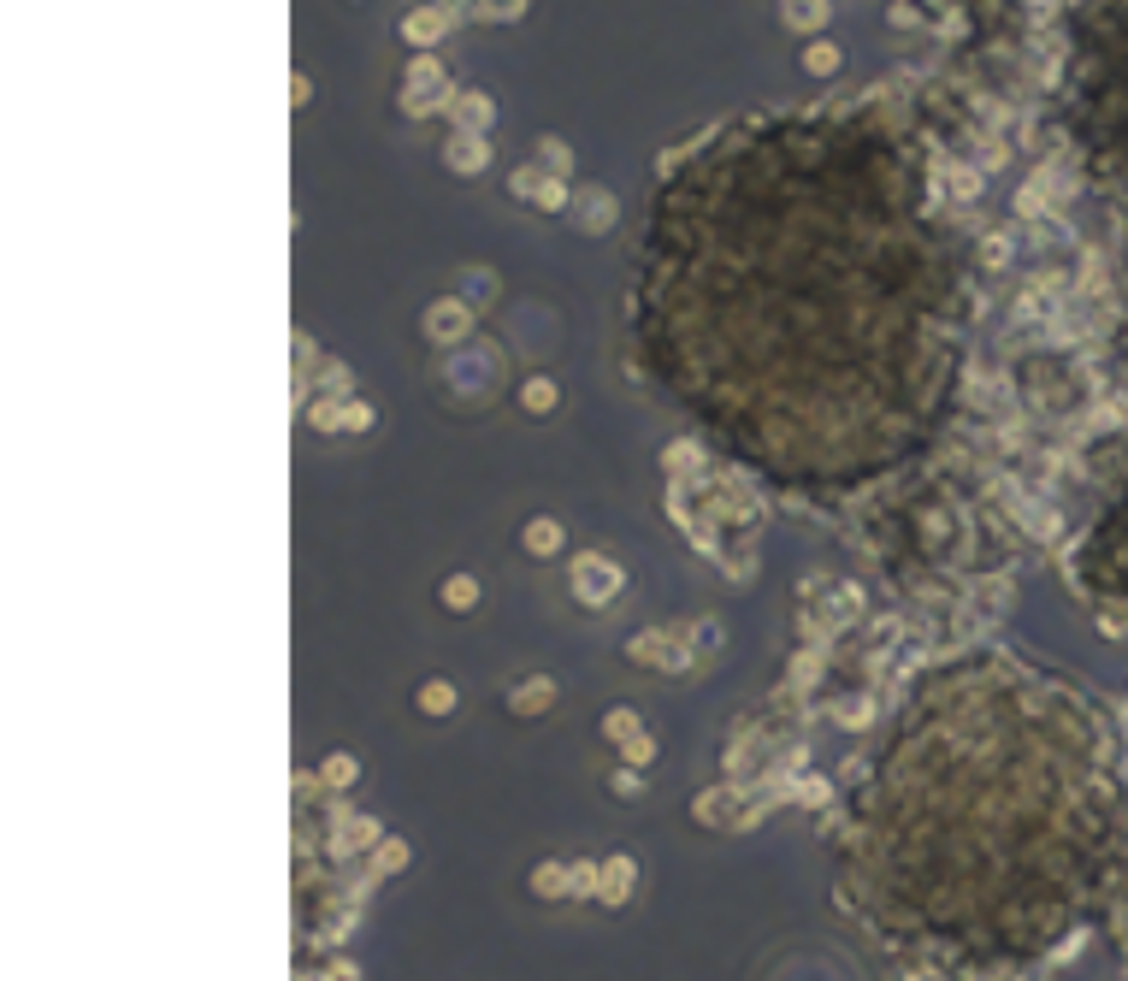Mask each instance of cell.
<instances>
[{
	"mask_svg": "<svg viewBox=\"0 0 1128 981\" xmlns=\"http://www.w3.org/2000/svg\"><path fill=\"white\" fill-rule=\"evenodd\" d=\"M550 704H556V680H544V674H532L526 686L508 692V710H514V716H544Z\"/></svg>",
	"mask_w": 1128,
	"mask_h": 981,
	"instance_id": "cell-10",
	"label": "cell"
},
{
	"mask_svg": "<svg viewBox=\"0 0 1128 981\" xmlns=\"http://www.w3.org/2000/svg\"><path fill=\"white\" fill-rule=\"evenodd\" d=\"M520 12H526V0H473V18H491V24L520 18Z\"/></svg>",
	"mask_w": 1128,
	"mask_h": 981,
	"instance_id": "cell-22",
	"label": "cell"
},
{
	"mask_svg": "<svg viewBox=\"0 0 1128 981\" xmlns=\"http://www.w3.org/2000/svg\"><path fill=\"white\" fill-rule=\"evenodd\" d=\"M556 402H562V391H556L550 379H526V391H520V408H526V414H550Z\"/></svg>",
	"mask_w": 1128,
	"mask_h": 981,
	"instance_id": "cell-19",
	"label": "cell"
},
{
	"mask_svg": "<svg viewBox=\"0 0 1128 981\" xmlns=\"http://www.w3.org/2000/svg\"><path fill=\"white\" fill-rule=\"evenodd\" d=\"M573 207H579V231H591V237H603V231L615 225V196H609V190H597V184H591V190H579V196H573Z\"/></svg>",
	"mask_w": 1128,
	"mask_h": 981,
	"instance_id": "cell-9",
	"label": "cell"
},
{
	"mask_svg": "<svg viewBox=\"0 0 1128 981\" xmlns=\"http://www.w3.org/2000/svg\"><path fill=\"white\" fill-rule=\"evenodd\" d=\"M414 704H420V716H449V710H455V686H449V680H426Z\"/></svg>",
	"mask_w": 1128,
	"mask_h": 981,
	"instance_id": "cell-17",
	"label": "cell"
},
{
	"mask_svg": "<svg viewBox=\"0 0 1128 981\" xmlns=\"http://www.w3.org/2000/svg\"><path fill=\"white\" fill-rule=\"evenodd\" d=\"M573 597L579 603H591V609H603V603H615L621 597V568L609 562V556H573Z\"/></svg>",
	"mask_w": 1128,
	"mask_h": 981,
	"instance_id": "cell-1",
	"label": "cell"
},
{
	"mask_svg": "<svg viewBox=\"0 0 1128 981\" xmlns=\"http://www.w3.org/2000/svg\"><path fill=\"white\" fill-rule=\"evenodd\" d=\"M562 521H550V515H538V521L526 526V550L532 556H562Z\"/></svg>",
	"mask_w": 1128,
	"mask_h": 981,
	"instance_id": "cell-14",
	"label": "cell"
},
{
	"mask_svg": "<svg viewBox=\"0 0 1128 981\" xmlns=\"http://www.w3.org/2000/svg\"><path fill=\"white\" fill-rule=\"evenodd\" d=\"M603 733H609L615 745H627V739H638L644 727H638V716H632V710H603Z\"/></svg>",
	"mask_w": 1128,
	"mask_h": 981,
	"instance_id": "cell-20",
	"label": "cell"
},
{
	"mask_svg": "<svg viewBox=\"0 0 1128 981\" xmlns=\"http://www.w3.org/2000/svg\"><path fill=\"white\" fill-rule=\"evenodd\" d=\"M621 751H627V763H632V769H644V763L656 757V739H650V733H638V739H627Z\"/></svg>",
	"mask_w": 1128,
	"mask_h": 981,
	"instance_id": "cell-26",
	"label": "cell"
},
{
	"mask_svg": "<svg viewBox=\"0 0 1128 981\" xmlns=\"http://www.w3.org/2000/svg\"><path fill=\"white\" fill-rule=\"evenodd\" d=\"M319 981H361V970H355L349 958H337V964H325V970H319Z\"/></svg>",
	"mask_w": 1128,
	"mask_h": 981,
	"instance_id": "cell-30",
	"label": "cell"
},
{
	"mask_svg": "<svg viewBox=\"0 0 1128 981\" xmlns=\"http://www.w3.org/2000/svg\"><path fill=\"white\" fill-rule=\"evenodd\" d=\"M443 166H449V172H461V178H479V172L491 166L485 136H479V131H455L449 142H443Z\"/></svg>",
	"mask_w": 1128,
	"mask_h": 981,
	"instance_id": "cell-6",
	"label": "cell"
},
{
	"mask_svg": "<svg viewBox=\"0 0 1128 981\" xmlns=\"http://www.w3.org/2000/svg\"><path fill=\"white\" fill-rule=\"evenodd\" d=\"M508 190H514L520 201H532L538 213H562V207H567V184L556 178V172H544V166L514 172V178H508Z\"/></svg>",
	"mask_w": 1128,
	"mask_h": 981,
	"instance_id": "cell-4",
	"label": "cell"
},
{
	"mask_svg": "<svg viewBox=\"0 0 1128 981\" xmlns=\"http://www.w3.org/2000/svg\"><path fill=\"white\" fill-rule=\"evenodd\" d=\"M473 603H479V580H473V574H449V580H443V609L461 615V609H473Z\"/></svg>",
	"mask_w": 1128,
	"mask_h": 981,
	"instance_id": "cell-16",
	"label": "cell"
},
{
	"mask_svg": "<svg viewBox=\"0 0 1128 981\" xmlns=\"http://www.w3.org/2000/svg\"><path fill=\"white\" fill-rule=\"evenodd\" d=\"M697 467H703V450H697V444H674V450H668V473H697Z\"/></svg>",
	"mask_w": 1128,
	"mask_h": 981,
	"instance_id": "cell-25",
	"label": "cell"
},
{
	"mask_svg": "<svg viewBox=\"0 0 1128 981\" xmlns=\"http://www.w3.org/2000/svg\"><path fill=\"white\" fill-rule=\"evenodd\" d=\"M426 337H432L438 349L467 343V337H473V308H467V302H455V296L432 302V308H426Z\"/></svg>",
	"mask_w": 1128,
	"mask_h": 981,
	"instance_id": "cell-3",
	"label": "cell"
},
{
	"mask_svg": "<svg viewBox=\"0 0 1128 981\" xmlns=\"http://www.w3.org/2000/svg\"><path fill=\"white\" fill-rule=\"evenodd\" d=\"M804 66H810L815 77H827V71H839V48H833V42H815L810 54H804Z\"/></svg>",
	"mask_w": 1128,
	"mask_h": 981,
	"instance_id": "cell-24",
	"label": "cell"
},
{
	"mask_svg": "<svg viewBox=\"0 0 1128 981\" xmlns=\"http://www.w3.org/2000/svg\"><path fill=\"white\" fill-rule=\"evenodd\" d=\"M538 154H544V172H556V178H562L567 166H573V154H567V142H556V136H544V142H538Z\"/></svg>",
	"mask_w": 1128,
	"mask_h": 981,
	"instance_id": "cell-23",
	"label": "cell"
},
{
	"mask_svg": "<svg viewBox=\"0 0 1128 981\" xmlns=\"http://www.w3.org/2000/svg\"><path fill=\"white\" fill-rule=\"evenodd\" d=\"M627 651H632V662H650V668H662V674H680L691 662V651L680 645V633H656V639L644 633V639H632Z\"/></svg>",
	"mask_w": 1128,
	"mask_h": 981,
	"instance_id": "cell-5",
	"label": "cell"
},
{
	"mask_svg": "<svg viewBox=\"0 0 1128 981\" xmlns=\"http://www.w3.org/2000/svg\"><path fill=\"white\" fill-rule=\"evenodd\" d=\"M449 107H455V131H479V136L491 131V95L485 89H461Z\"/></svg>",
	"mask_w": 1128,
	"mask_h": 981,
	"instance_id": "cell-11",
	"label": "cell"
},
{
	"mask_svg": "<svg viewBox=\"0 0 1128 981\" xmlns=\"http://www.w3.org/2000/svg\"><path fill=\"white\" fill-rule=\"evenodd\" d=\"M308 420H314L319 432H337V426H343V414H337L331 402H319V408H314V414H308Z\"/></svg>",
	"mask_w": 1128,
	"mask_h": 981,
	"instance_id": "cell-31",
	"label": "cell"
},
{
	"mask_svg": "<svg viewBox=\"0 0 1128 981\" xmlns=\"http://www.w3.org/2000/svg\"><path fill=\"white\" fill-rule=\"evenodd\" d=\"M384 834H378L373 816H337L331 828V857H355V851H373Z\"/></svg>",
	"mask_w": 1128,
	"mask_h": 981,
	"instance_id": "cell-7",
	"label": "cell"
},
{
	"mask_svg": "<svg viewBox=\"0 0 1128 981\" xmlns=\"http://www.w3.org/2000/svg\"><path fill=\"white\" fill-rule=\"evenodd\" d=\"M355 775H361V763H355L349 751H331V757L319 763V786H331V792H343V786H355Z\"/></svg>",
	"mask_w": 1128,
	"mask_h": 981,
	"instance_id": "cell-15",
	"label": "cell"
},
{
	"mask_svg": "<svg viewBox=\"0 0 1128 981\" xmlns=\"http://www.w3.org/2000/svg\"><path fill=\"white\" fill-rule=\"evenodd\" d=\"M532 893L538 899H573V863H538L532 869Z\"/></svg>",
	"mask_w": 1128,
	"mask_h": 981,
	"instance_id": "cell-13",
	"label": "cell"
},
{
	"mask_svg": "<svg viewBox=\"0 0 1128 981\" xmlns=\"http://www.w3.org/2000/svg\"><path fill=\"white\" fill-rule=\"evenodd\" d=\"M343 426H349V432H367V426H373V408H367V402H349V408H343Z\"/></svg>",
	"mask_w": 1128,
	"mask_h": 981,
	"instance_id": "cell-28",
	"label": "cell"
},
{
	"mask_svg": "<svg viewBox=\"0 0 1128 981\" xmlns=\"http://www.w3.org/2000/svg\"><path fill=\"white\" fill-rule=\"evenodd\" d=\"M951 190H957V196L969 201V196H975V190H981V178H975L969 166H957V172H951Z\"/></svg>",
	"mask_w": 1128,
	"mask_h": 981,
	"instance_id": "cell-29",
	"label": "cell"
},
{
	"mask_svg": "<svg viewBox=\"0 0 1128 981\" xmlns=\"http://www.w3.org/2000/svg\"><path fill=\"white\" fill-rule=\"evenodd\" d=\"M786 24L792 30H821L827 24V0H786Z\"/></svg>",
	"mask_w": 1128,
	"mask_h": 981,
	"instance_id": "cell-18",
	"label": "cell"
},
{
	"mask_svg": "<svg viewBox=\"0 0 1128 981\" xmlns=\"http://www.w3.org/2000/svg\"><path fill=\"white\" fill-rule=\"evenodd\" d=\"M373 851H378V857H373V869H378V875H396V869L408 863V840H378Z\"/></svg>",
	"mask_w": 1128,
	"mask_h": 981,
	"instance_id": "cell-21",
	"label": "cell"
},
{
	"mask_svg": "<svg viewBox=\"0 0 1128 981\" xmlns=\"http://www.w3.org/2000/svg\"><path fill=\"white\" fill-rule=\"evenodd\" d=\"M632 881H638V863H632V857H609V863H597V899H603V905H627Z\"/></svg>",
	"mask_w": 1128,
	"mask_h": 981,
	"instance_id": "cell-8",
	"label": "cell"
},
{
	"mask_svg": "<svg viewBox=\"0 0 1128 981\" xmlns=\"http://www.w3.org/2000/svg\"><path fill=\"white\" fill-rule=\"evenodd\" d=\"M443 30H449V18H443V6H420V12H408L402 18V36L414 42V48H432Z\"/></svg>",
	"mask_w": 1128,
	"mask_h": 981,
	"instance_id": "cell-12",
	"label": "cell"
},
{
	"mask_svg": "<svg viewBox=\"0 0 1128 981\" xmlns=\"http://www.w3.org/2000/svg\"><path fill=\"white\" fill-rule=\"evenodd\" d=\"M443 95H449V83H443V66L432 60V54H420V60L408 66V83H402V107L426 119V113L438 107Z\"/></svg>",
	"mask_w": 1128,
	"mask_h": 981,
	"instance_id": "cell-2",
	"label": "cell"
},
{
	"mask_svg": "<svg viewBox=\"0 0 1128 981\" xmlns=\"http://www.w3.org/2000/svg\"><path fill=\"white\" fill-rule=\"evenodd\" d=\"M609 786H615L621 798H638V786H644V781H638V769H632V763H621V769L609 775Z\"/></svg>",
	"mask_w": 1128,
	"mask_h": 981,
	"instance_id": "cell-27",
	"label": "cell"
}]
</instances>
